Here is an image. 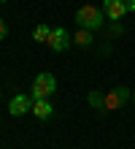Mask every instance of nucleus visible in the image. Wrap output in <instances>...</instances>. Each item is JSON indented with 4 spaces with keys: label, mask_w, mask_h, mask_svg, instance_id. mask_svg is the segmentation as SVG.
I'll use <instances>...</instances> for the list:
<instances>
[{
    "label": "nucleus",
    "mask_w": 135,
    "mask_h": 149,
    "mask_svg": "<svg viewBox=\"0 0 135 149\" xmlns=\"http://www.w3.org/2000/svg\"><path fill=\"white\" fill-rule=\"evenodd\" d=\"M33 98L30 95H16V98H11V106H8V111H11V117H22V114L33 111Z\"/></svg>",
    "instance_id": "39448f33"
},
{
    "label": "nucleus",
    "mask_w": 135,
    "mask_h": 149,
    "mask_svg": "<svg viewBox=\"0 0 135 149\" xmlns=\"http://www.w3.org/2000/svg\"><path fill=\"white\" fill-rule=\"evenodd\" d=\"M54 90H57V79H54V73H38L35 81H33V100L49 98Z\"/></svg>",
    "instance_id": "f03ea898"
},
{
    "label": "nucleus",
    "mask_w": 135,
    "mask_h": 149,
    "mask_svg": "<svg viewBox=\"0 0 135 149\" xmlns=\"http://www.w3.org/2000/svg\"><path fill=\"white\" fill-rule=\"evenodd\" d=\"M87 100H89V106L97 109V111H103V106H105V95H103V92H97V90L89 92V95H87Z\"/></svg>",
    "instance_id": "1a4fd4ad"
},
{
    "label": "nucleus",
    "mask_w": 135,
    "mask_h": 149,
    "mask_svg": "<svg viewBox=\"0 0 135 149\" xmlns=\"http://www.w3.org/2000/svg\"><path fill=\"white\" fill-rule=\"evenodd\" d=\"M46 43L54 49V52H65L70 43H73V36H70L68 30H62V27H57V30H51L49 33V38H46Z\"/></svg>",
    "instance_id": "20e7f679"
},
{
    "label": "nucleus",
    "mask_w": 135,
    "mask_h": 149,
    "mask_svg": "<svg viewBox=\"0 0 135 149\" xmlns=\"http://www.w3.org/2000/svg\"><path fill=\"white\" fill-rule=\"evenodd\" d=\"M0 3H6V0H0Z\"/></svg>",
    "instance_id": "2eb2a0df"
},
{
    "label": "nucleus",
    "mask_w": 135,
    "mask_h": 149,
    "mask_svg": "<svg viewBox=\"0 0 135 149\" xmlns=\"http://www.w3.org/2000/svg\"><path fill=\"white\" fill-rule=\"evenodd\" d=\"M33 114H35L38 119H49L51 114H54V106H51L46 98H43V100H35V103H33Z\"/></svg>",
    "instance_id": "6e6552de"
},
{
    "label": "nucleus",
    "mask_w": 135,
    "mask_h": 149,
    "mask_svg": "<svg viewBox=\"0 0 135 149\" xmlns=\"http://www.w3.org/2000/svg\"><path fill=\"white\" fill-rule=\"evenodd\" d=\"M49 33H51V27H49V24H38V27L33 30V38L38 41V43H46V38H49Z\"/></svg>",
    "instance_id": "9d476101"
},
{
    "label": "nucleus",
    "mask_w": 135,
    "mask_h": 149,
    "mask_svg": "<svg viewBox=\"0 0 135 149\" xmlns=\"http://www.w3.org/2000/svg\"><path fill=\"white\" fill-rule=\"evenodd\" d=\"M124 6H127V11H135V0H122Z\"/></svg>",
    "instance_id": "ddd939ff"
},
{
    "label": "nucleus",
    "mask_w": 135,
    "mask_h": 149,
    "mask_svg": "<svg viewBox=\"0 0 135 149\" xmlns=\"http://www.w3.org/2000/svg\"><path fill=\"white\" fill-rule=\"evenodd\" d=\"M73 43H76V46H81V49H89V46L95 43V33H92V30L78 27V30H76V38H73Z\"/></svg>",
    "instance_id": "0eeeda50"
},
{
    "label": "nucleus",
    "mask_w": 135,
    "mask_h": 149,
    "mask_svg": "<svg viewBox=\"0 0 135 149\" xmlns=\"http://www.w3.org/2000/svg\"><path fill=\"white\" fill-rule=\"evenodd\" d=\"M132 103H135V92H132Z\"/></svg>",
    "instance_id": "4468645a"
},
{
    "label": "nucleus",
    "mask_w": 135,
    "mask_h": 149,
    "mask_svg": "<svg viewBox=\"0 0 135 149\" xmlns=\"http://www.w3.org/2000/svg\"><path fill=\"white\" fill-rule=\"evenodd\" d=\"M127 98H132V92L127 90V87H114L111 92H105V106H103V114L122 109V103L127 100Z\"/></svg>",
    "instance_id": "7ed1b4c3"
},
{
    "label": "nucleus",
    "mask_w": 135,
    "mask_h": 149,
    "mask_svg": "<svg viewBox=\"0 0 135 149\" xmlns=\"http://www.w3.org/2000/svg\"><path fill=\"white\" fill-rule=\"evenodd\" d=\"M6 36H8V30H6V22L0 19V41H6Z\"/></svg>",
    "instance_id": "f8f14e48"
},
{
    "label": "nucleus",
    "mask_w": 135,
    "mask_h": 149,
    "mask_svg": "<svg viewBox=\"0 0 135 149\" xmlns=\"http://www.w3.org/2000/svg\"><path fill=\"white\" fill-rule=\"evenodd\" d=\"M108 33H111V36H122V24H111Z\"/></svg>",
    "instance_id": "9b49d317"
},
{
    "label": "nucleus",
    "mask_w": 135,
    "mask_h": 149,
    "mask_svg": "<svg viewBox=\"0 0 135 149\" xmlns=\"http://www.w3.org/2000/svg\"><path fill=\"white\" fill-rule=\"evenodd\" d=\"M103 11H105L108 19H114V22H119L124 14H130L127 6H124L122 0H103Z\"/></svg>",
    "instance_id": "423d86ee"
},
{
    "label": "nucleus",
    "mask_w": 135,
    "mask_h": 149,
    "mask_svg": "<svg viewBox=\"0 0 135 149\" xmlns=\"http://www.w3.org/2000/svg\"><path fill=\"white\" fill-rule=\"evenodd\" d=\"M76 24L78 27H84V30H100L103 24H105V11L103 8H97V6H81L78 11H76Z\"/></svg>",
    "instance_id": "f257e3e1"
}]
</instances>
